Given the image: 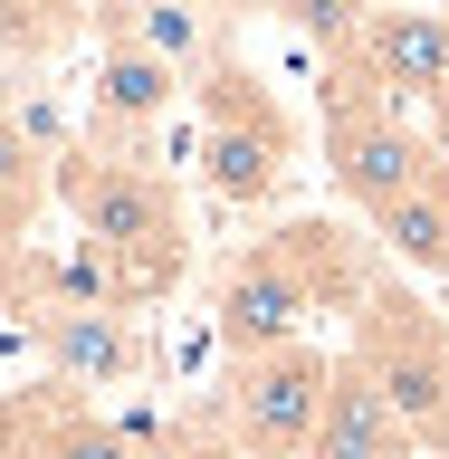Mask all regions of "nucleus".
I'll use <instances>...</instances> for the list:
<instances>
[{"label":"nucleus","mask_w":449,"mask_h":459,"mask_svg":"<svg viewBox=\"0 0 449 459\" xmlns=\"http://www.w3.org/2000/svg\"><path fill=\"white\" fill-rule=\"evenodd\" d=\"M48 364L77 373V383H115V373L143 364V344L115 307H67V316H48Z\"/></svg>","instance_id":"obj_10"},{"label":"nucleus","mask_w":449,"mask_h":459,"mask_svg":"<svg viewBox=\"0 0 449 459\" xmlns=\"http://www.w3.org/2000/svg\"><path fill=\"white\" fill-rule=\"evenodd\" d=\"M354 364L393 393V411L411 421V440L449 450V325L411 297V287H373V297H364Z\"/></svg>","instance_id":"obj_1"},{"label":"nucleus","mask_w":449,"mask_h":459,"mask_svg":"<svg viewBox=\"0 0 449 459\" xmlns=\"http://www.w3.org/2000/svg\"><path fill=\"white\" fill-rule=\"evenodd\" d=\"M201 182H211L229 211H249V201H278V182H287V115L268 106L249 77H220V86H211Z\"/></svg>","instance_id":"obj_5"},{"label":"nucleus","mask_w":449,"mask_h":459,"mask_svg":"<svg viewBox=\"0 0 449 459\" xmlns=\"http://www.w3.org/2000/svg\"><path fill=\"white\" fill-rule=\"evenodd\" d=\"M411 450H421V440H411V421L393 411V393L344 354L335 383H325V421H315L307 459H411Z\"/></svg>","instance_id":"obj_7"},{"label":"nucleus","mask_w":449,"mask_h":459,"mask_svg":"<svg viewBox=\"0 0 449 459\" xmlns=\"http://www.w3.org/2000/svg\"><path fill=\"white\" fill-rule=\"evenodd\" d=\"M48 39H67V10H57V0H0V57L10 48L39 57Z\"/></svg>","instance_id":"obj_13"},{"label":"nucleus","mask_w":449,"mask_h":459,"mask_svg":"<svg viewBox=\"0 0 449 459\" xmlns=\"http://www.w3.org/2000/svg\"><path fill=\"white\" fill-rule=\"evenodd\" d=\"M106 39H134V48L172 57V67L201 57V20L182 10V0H125V10H106Z\"/></svg>","instance_id":"obj_12"},{"label":"nucleus","mask_w":449,"mask_h":459,"mask_svg":"<svg viewBox=\"0 0 449 459\" xmlns=\"http://www.w3.org/2000/svg\"><path fill=\"white\" fill-rule=\"evenodd\" d=\"M373 239H383L402 268H421V278H449V201H440V182H421L411 201H393V211L373 221Z\"/></svg>","instance_id":"obj_11"},{"label":"nucleus","mask_w":449,"mask_h":459,"mask_svg":"<svg viewBox=\"0 0 449 459\" xmlns=\"http://www.w3.org/2000/svg\"><path fill=\"white\" fill-rule=\"evenodd\" d=\"M325 163H335V192L354 201L364 221H383L393 201H411L430 182L440 153L383 106V86H344L335 77V96H325Z\"/></svg>","instance_id":"obj_2"},{"label":"nucleus","mask_w":449,"mask_h":459,"mask_svg":"<svg viewBox=\"0 0 449 459\" xmlns=\"http://www.w3.org/2000/svg\"><path fill=\"white\" fill-rule=\"evenodd\" d=\"M67 211L86 221V239H96V258H153V268H172L182 258V211H172V192L153 182L143 163H115V153H67Z\"/></svg>","instance_id":"obj_3"},{"label":"nucleus","mask_w":449,"mask_h":459,"mask_svg":"<svg viewBox=\"0 0 449 459\" xmlns=\"http://www.w3.org/2000/svg\"><path fill=\"white\" fill-rule=\"evenodd\" d=\"M315 316V278L297 268V239H278V249H249L239 268L220 278V344L249 364V354H278V344H297V325Z\"/></svg>","instance_id":"obj_6"},{"label":"nucleus","mask_w":449,"mask_h":459,"mask_svg":"<svg viewBox=\"0 0 449 459\" xmlns=\"http://www.w3.org/2000/svg\"><path fill=\"white\" fill-rule=\"evenodd\" d=\"M172 96H182L172 57L134 48V39H106V57H96V125H153V115H172Z\"/></svg>","instance_id":"obj_9"},{"label":"nucleus","mask_w":449,"mask_h":459,"mask_svg":"<svg viewBox=\"0 0 449 459\" xmlns=\"http://www.w3.org/2000/svg\"><path fill=\"white\" fill-rule=\"evenodd\" d=\"M48 459H143V450L125 440V430H106V421H67L48 440Z\"/></svg>","instance_id":"obj_14"},{"label":"nucleus","mask_w":449,"mask_h":459,"mask_svg":"<svg viewBox=\"0 0 449 459\" xmlns=\"http://www.w3.org/2000/svg\"><path fill=\"white\" fill-rule=\"evenodd\" d=\"M364 77L383 96H440L449 86V10H373L364 20Z\"/></svg>","instance_id":"obj_8"},{"label":"nucleus","mask_w":449,"mask_h":459,"mask_svg":"<svg viewBox=\"0 0 449 459\" xmlns=\"http://www.w3.org/2000/svg\"><path fill=\"white\" fill-rule=\"evenodd\" d=\"M430 153H440V163H449V86H440V96H430Z\"/></svg>","instance_id":"obj_15"},{"label":"nucleus","mask_w":449,"mask_h":459,"mask_svg":"<svg viewBox=\"0 0 449 459\" xmlns=\"http://www.w3.org/2000/svg\"><path fill=\"white\" fill-rule=\"evenodd\" d=\"M325 383H335V354L315 344H278V354H249L229 373V430L249 459H307L315 421H325Z\"/></svg>","instance_id":"obj_4"}]
</instances>
